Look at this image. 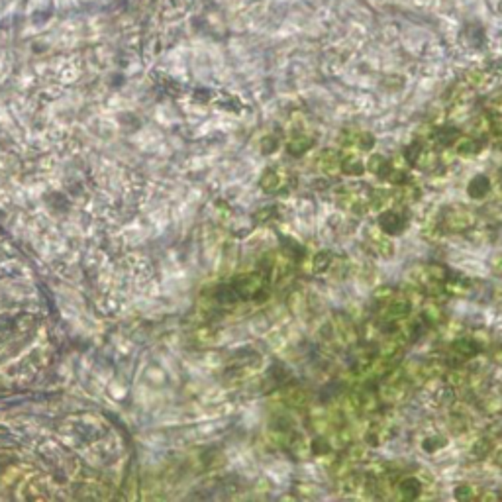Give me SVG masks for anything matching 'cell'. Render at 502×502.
I'll list each match as a JSON object with an SVG mask.
<instances>
[{
	"mask_svg": "<svg viewBox=\"0 0 502 502\" xmlns=\"http://www.w3.org/2000/svg\"><path fill=\"white\" fill-rule=\"evenodd\" d=\"M475 214L469 208L461 205H453L441 210L439 214V226L443 232L450 233H463L469 232L475 226Z\"/></svg>",
	"mask_w": 502,
	"mask_h": 502,
	"instance_id": "cell-1",
	"label": "cell"
},
{
	"mask_svg": "<svg viewBox=\"0 0 502 502\" xmlns=\"http://www.w3.org/2000/svg\"><path fill=\"white\" fill-rule=\"evenodd\" d=\"M232 286L240 298H255V295H259L263 289V275L255 271L238 275L232 281Z\"/></svg>",
	"mask_w": 502,
	"mask_h": 502,
	"instance_id": "cell-2",
	"label": "cell"
},
{
	"mask_svg": "<svg viewBox=\"0 0 502 502\" xmlns=\"http://www.w3.org/2000/svg\"><path fill=\"white\" fill-rule=\"evenodd\" d=\"M332 332H334L335 339H339L342 344L351 346L357 342V330L346 314H335L332 318Z\"/></svg>",
	"mask_w": 502,
	"mask_h": 502,
	"instance_id": "cell-3",
	"label": "cell"
},
{
	"mask_svg": "<svg viewBox=\"0 0 502 502\" xmlns=\"http://www.w3.org/2000/svg\"><path fill=\"white\" fill-rule=\"evenodd\" d=\"M410 312H412V302L400 293V295L395 296V298L386 304L385 320L393 324L402 322V320H406V318L410 316Z\"/></svg>",
	"mask_w": 502,
	"mask_h": 502,
	"instance_id": "cell-4",
	"label": "cell"
},
{
	"mask_svg": "<svg viewBox=\"0 0 502 502\" xmlns=\"http://www.w3.org/2000/svg\"><path fill=\"white\" fill-rule=\"evenodd\" d=\"M367 249L379 255V258H393L395 255V244L385 232H369L367 233Z\"/></svg>",
	"mask_w": 502,
	"mask_h": 502,
	"instance_id": "cell-5",
	"label": "cell"
},
{
	"mask_svg": "<svg viewBox=\"0 0 502 502\" xmlns=\"http://www.w3.org/2000/svg\"><path fill=\"white\" fill-rule=\"evenodd\" d=\"M379 228L386 236H397V233L404 230V218L400 216L399 212H395V210H385L379 216Z\"/></svg>",
	"mask_w": 502,
	"mask_h": 502,
	"instance_id": "cell-6",
	"label": "cell"
},
{
	"mask_svg": "<svg viewBox=\"0 0 502 502\" xmlns=\"http://www.w3.org/2000/svg\"><path fill=\"white\" fill-rule=\"evenodd\" d=\"M422 494V483L416 477H404L397 483V496L402 501H414Z\"/></svg>",
	"mask_w": 502,
	"mask_h": 502,
	"instance_id": "cell-7",
	"label": "cell"
},
{
	"mask_svg": "<svg viewBox=\"0 0 502 502\" xmlns=\"http://www.w3.org/2000/svg\"><path fill=\"white\" fill-rule=\"evenodd\" d=\"M479 344L475 339H469V337H457L453 344H451V353L457 357L459 361L473 359L477 353H479Z\"/></svg>",
	"mask_w": 502,
	"mask_h": 502,
	"instance_id": "cell-8",
	"label": "cell"
},
{
	"mask_svg": "<svg viewBox=\"0 0 502 502\" xmlns=\"http://www.w3.org/2000/svg\"><path fill=\"white\" fill-rule=\"evenodd\" d=\"M339 165H342L339 154L335 149H332V147L324 149L322 154L318 155V167H320L322 173L330 175V177H334V175L339 173Z\"/></svg>",
	"mask_w": 502,
	"mask_h": 502,
	"instance_id": "cell-9",
	"label": "cell"
},
{
	"mask_svg": "<svg viewBox=\"0 0 502 502\" xmlns=\"http://www.w3.org/2000/svg\"><path fill=\"white\" fill-rule=\"evenodd\" d=\"M490 189H492V185H490V179L487 175H477L473 179L469 180V185H467V194L473 198V200H481V198H485L487 194L490 193Z\"/></svg>",
	"mask_w": 502,
	"mask_h": 502,
	"instance_id": "cell-10",
	"label": "cell"
},
{
	"mask_svg": "<svg viewBox=\"0 0 502 502\" xmlns=\"http://www.w3.org/2000/svg\"><path fill=\"white\" fill-rule=\"evenodd\" d=\"M420 318H422V322L428 328H436V326H439V324L446 320V314H443V310H441L438 302H428L424 308H422Z\"/></svg>",
	"mask_w": 502,
	"mask_h": 502,
	"instance_id": "cell-11",
	"label": "cell"
},
{
	"mask_svg": "<svg viewBox=\"0 0 502 502\" xmlns=\"http://www.w3.org/2000/svg\"><path fill=\"white\" fill-rule=\"evenodd\" d=\"M283 400L289 408H296V410H298V408H304V406H306V402H308V393H306L304 388H300V386H295V388H289V390L284 393Z\"/></svg>",
	"mask_w": 502,
	"mask_h": 502,
	"instance_id": "cell-12",
	"label": "cell"
},
{
	"mask_svg": "<svg viewBox=\"0 0 502 502\" xmlns=\"http://www.w3.org/2000/svg\"><path fill=\"white\" fill-rule=\"evenodd\" d=\"M481 149H483L481 142L477 138H471V136H461L455 143V151L461 157H475Z\"/></svg>",
	"mask_w": 502,
	"mask_h": 502,
	"instance_id": "cell-13",
	"label": "cell"
},
{
	"mask_svg": "<svg viewBox=\"0 0 502 502\" xmlns=\"http://www.w3.org/2000/svg\"><path fill=\"white\" fill-rule=\"evenodd\" d=\"M312 147H314V140L308 138V136H296V138H293L291 142L286 143V151L293 157H302Z\"/></svg>",
	"mask_w": 502,
	"mask_h": 502,
	"instance_id": "cell-14",
	"label": "cell"
},
{
	"mask_svg": "<svg viewBox=\"0 0 502 502\" xmlns=\"http://www.w3.org/2000/svg\"><path fill=\"white\" fill-rule=\"evenodd\" d=\"M439 145H443V147H450V145H455L457 140L461 138V132L455 128V126H443V128H439L434 132V136H432Z\"/></svg>",
	"mask_w": 502,
	"mask_h": 502,
	"instance_id": "cell-15",
	"label": "cell"
},
{
	"mask_svg": "<svg viewBox=\"0 0 502 502\" xmlns=\"http://www.w3.org/2000/svg\"><path fill=\"white\" fill-rule=\"evenodd\" d=\"M339 171L348 177H361L365 173V163L361 161L357 155H348L342 159V165H339Z\"/></svg>",
	"mask_w": 502,
	"mask_h": 502,
	"instance_id": "cell-16",
	"label": "cell"
},
{
	"mask_svg": "<svg viewBox=\"0 0 502 502\" xmlns=\"http://www.w3.org/2000/svg\"><path fill=\"white\" fill-rule=\"evenodd\" d=\"M365 169H367L369 173L377 175V177H386V173L390 171V161H388L386 157H383L381 154H373L369 159H367Z\"/></svg>",
	"mask_w": 502,
	"mask_h": 502,
	"instance_id": "cell-17",
	"label": "cell"
},
{
	"mask_svg": "<svg viewBox=\"0 0 502 502\" xmlns=\"http://www.w3.org/2000/svg\"><path fill=\"white\" fill-rule=\"evenodd\" d=\"M281 187V177H279V173L275 171V169H265L263 171V175L259 177V189L263 191V193H275L277 189Z\"/></svg>",
	"mask_w": 502,
	"mask_h": 502,
	"instance_id": "cell-18",
	"label": "cell"
},
{
	"mask_svg": "<svg viewBox=\"0 0 502 502\" xmlns=\"http://www.w3.org/2000/svg\"><path fill=\"white\" fill-rule=\"evenodd\" d=\"M393 200H395V193L388 191V189H373L369 193V205H371V208H379L381 210V208L388 207Z\"/></svg>",
	"mask_w": 502,
	"mask_h": 502,
	"instance_id": "cell-19",
	"label": "cell"
},
{
	"mask_svg": "<svg viewBox=\"0 0 502 502\" xmlns=\"http://www.w3.org/2000/svg\"><path fill=\"white\" fill-rule=\"evenodd\" d=\"M494 441H496V438H492V436H483V438H479L473 443L471 453L475 455L477 459H485L494 451Z\"/></svg>",
	"mask_w": 502,
	"mask_h": 502,
	"instance_id": "cell-20",
	"label": "cell"
},
{
	"mask_svg": "<svg viewBox=\"0 0 502 502\" xmlns=\"http://www.w3.org/2000/svg\"><path fill=\"white\" fill-rule=\"evenodd\" d=\"M439 163V157L436 151H430V149H422L420 155H418V159H416V167L422 169V171H434V169L438 167Z\"/></svg>",
	"mask_w": 502,
	"mask_h": 502,
	"instance_id": "cell-21",
	"label": "cell"
},
{
	"mask_svg": "<svg viewBox=\"0 0 502 502\" xmlns=\"http://www.w3.org/2000/svg\"><path fill=\"white\" fill-rule=\"evenodd\" d=\"M361 414H373L381 408V399L375 393H359Z\"/></svg>",
	"mask_w": 502,
	"mask_h": 502,
	"instance_id": "cell-22",
	"label": "cell"
},
{
	"mask_svg": "<svg viewBox=\"0 0 502 502\" xmlns=\"http://www.w3.org/2000/svg\"><path fill=\"white\" fill-rule=\"evenodd\" d=\"M332 261H334V255H332L330 251H318V253L312 258V271H314L316 275H322L326 271H330Z\"/></svg>",
	"mask_w": 502,
	"mask_h": 502,
	"instance_id": "cell-23",
	"label": "cell"
},
{
	"mask_svg": "<svg viewBox=\"0 0 502 502\" xmlns=\"http://www.w3.org/2000/svg\"><path fill=\"white\" fill-rule=\"evenodd\" d=\"M395 296H397V289L390 286V284H381L373 291V300L379 306H386Z\"/></svg>",
	"mask_w": 502,
	"mask_h": 502,
	"instance_id": "cell-24",
	"label": "cell"
},
{
	"mask_svg": "<svg viewBox=\"0 0 502 502\" xmlns=\"http://www.w3.org/2000/svg\"><path fill=\"white\" fill-rule=\"evenodd\" d=\"M286 450L291 451L296 459H304V457H308L310 446H306V441L300 438V436H293L291 443L286 446Z\"/></svg>",
	"mask_w": 502,
	"mask_h": 502,
	"instance_id": "cell-25",
	"label": "cell"
},
{
	"mask_svg": "<svg viewBox=\"0 0 502 502\" xmlns=\"http://www.w3.org/2000/svg\"><path fill=\"white\" fill-rule=\"evenodd\" d=\"M332 451V443L330 439H326L324 436H318L310 441V455H316V457H322V455H328Z\"/></svg>",
	"mask_w": 502,
	"mask_h": 502,
	"instance_id": "cell-26",
	"label": "cell"
},
{
	"mask_svg": "<svg viewBox=\"0 0 502 502\" xmlns=\"http://www.w3.org/2000/svg\"><path fill=\"white\" fill-rule=\"evenodd\" d=\"M446 375H448L446 379H448V385L451 388H463V386L469 385V373L463 371V369H453V371Z\"/></svg>",
	"mask_w": 502,
	"mask_h": 502,
	"instance_id": "cell-27",
	"label": "cell"
},
{
	"mask_svg": "<svg viewBox=\"0 0 502 502\" xmlns=\"http://www.w3.org/2000/svg\"><path fill=\"white\" fill-rule=\"evenodd\" d=\"M353 145L361 151H371L375 147V136L369 132H359L353 136Z\"/></svg>",
	"mask_w": 502,
	"mask_h": 502,
	"instance_id": "cell-28",
	"label": "cell"
},
{
	"mask_svg": "<svg viewBox=\"0 0 502 502\" xmlns=\"http://www.w3.org/2000/svg\"><path fill=\"white\" fill-rule=\"evenodd\" d=\"M467 428H469V420L465 418L463 414L455 412L450 416V430L451 434H455V436H461L467 432Z\"/></svg>",
	"mask_w": 502,
	"mask_h": 502,
	"instance_id": "cell-29",
	"label": "cell"
},
{
	"mask_svg": "<svg viewBox=\"0 0 502 502\" xmlns=\"http://www.w3.org/2000/svg\"><path fill=\"white\" fill-rule=\"evenodd\" d=\"M367 457V443H349L348 461L359 463Z\"/></svg>",
	"mask_w": 502,
	"mask_h": 502,
	"instance_id": "cell-30",
	"label": "cell"
},
{
	"mask_svg": "<svg viewBox=\"0 0 502 502\" xmlns=\"http://www.w3.org/2000/svg\"><path fill=\"white\" fill-rule=\"evenodd\" d=\"M453 496H455L457 501H473L477 494L471 485L463 483V485H457V487H455V490H453Z\"/></svg>",
	"mask_w": 502,
	"mask_h": 502,
	"instance_id": "cell-31",
	"label": "cell"
},
{
	"mask_svg": "<svg viewBox=\"0 0 502 502\" xmlns=\"http://www.w3.org/2000/svg\"><path fill=\"white\" fill-rule=\"evenodd\" d=\"M434 400L438 402L439 406H448V404H451V400H453V388H451L450 385L441 386L438 393L434 395Z\"/></svg>",
	"mask_w": 502,
	"mask_h": 502,
	"instance_id": "cell-32",
	"label": "cell"
},
{
	"mask_svg": "<svg viewBox=\"0 0 502 502\" xmlns=\"http://www.w3.org/2000/svg\"><path fill=\"white\" fill-rule=\"evenodd\" d=\"M424 147L420 145V142H412L406 149H404V154H402V157H404V161H408V163H416V159H418V155H420V151H422Z\"/></svg>",
	"mask_w": 502,
	"mask_h": 502,
	"instance_id": "cell-33",
	"label": "cell"
},
{
	"mask_svg": "<svg viewBox=\"0 0 502 502\" xmlns=\"http://www.w3.org/2000/svg\"><path fill=\"white\" fill-rule=\"evenodd\" d=\"M446 443H448V441L443 438H426L424 441H422V448H424V451H428V453H434V451L441 450Z\"/></svg>",
	"mask_w": 502,
	"mask_h": 502,
	"instance_id": "cell-34",
	"label": "cell"
},
{
	"mask_svg": "<svg viewBox=\"0 0 502 502\" xmlns=\"http://www.w3.org/2000/svg\"><path fill=\"white\" fill-rule=\"evenodd\" d=\"M275 214H277V208L275 207L259 208L258 212H255V220H258V222H269V220H273Z\"/></svg>",
	"mask_w": 502,
	"mask_h": 502,
	"instance_id": "cell-35",
	"label": "cell"
},
{
	"mask_svg": "<svg viewBox=\"0 0 502 502\" xmlns=\"http://www.w3.org/2000/svg\"><path fill=\"white\" fill-rule=\"evenodd\" d=\"M489 132L492 134L494 142L502 140V120H490V122H489Z\"/></svg>",
	"mask_w": 502,
	"mask_h": 502,
	"instance_id": "cell-36",
	"label": "cell"
},
{
	"mask_svg": "<svg viewBox=\"0 0 502 502\" xmlns=\"http://www.w3.org/2000/svg\"><path fill=\"white\" fill-rule=\"evenodd\" d=\"M490 271L494 277H501L502 279V253H496L494 258L490 259Z\"/></svg>",
	"mask_w": 502,
	"mask_h": 502,
	"instance_id": "cell-37",
	"label": "cell"
},
{
	"mask_svg": "<svg viewBox=\"0 0 502 502\" xmlns=\"http://www.w3.org/2000/svg\"><path fill=\"white\" fill-rule=\"evenodd\" d=\"M275 149H277V140L265 138V140L261 142V151H263V154H271V151H275Z\"/></svg>",
	"mask_w": 502,
	"mask_h": 502,
	"instance_id": "cell-38",
	"label": "cell"
},
{
	"mask_svg": "<svg viewBox=\"0 0 502 502\" xmlns=\"http://www.w3.org/2000/svg\"><path fill=\"white\" fill-rule=\"evenodd\" d=\"M477 499L479 501H496L499 492H481V494H477Z\"/></svg>",
	"mask_w": 502,
	"mask_h": 502,
	"instance_id": "cell-39",
	"label": "cell"
},
{
	"mask_svg": "<svg viewBox=\"0 0 502 502\" xmlns=\"http://www.w3.org/2000/svg\"><path fill=\"white\" fill-rule=\"evenodd\" d=\"M492 361L496 363V365H502V348L499 351H494V355H492Z\"/></svg>",
	"mask_w": 502,
	"mask_h": 502,
	"instance_id": "cell-40",
	"label": "cell"
},
{
	"mask_svg": "<svg viewBox=\"0 0 502 502\" xmlns=\"http://www.w3.org/2000/svg\"><path fill=\"white\" fill-rule=\"evenodd\" d=\"M494 465H496V467H501V469H502V450L494 453Z\"/></svg>",
	"mask_w": 502,
	"mask_h": 502,
	"instance_id": "cell-41",
	"label": "cell"
},
{
	"mask_svg": "<svg viewBox=\"0 0 502 502\" xmlns=\"http://www.w3.org/2000/svg\"><path fill=\"white\" fill-rule=\"evenodd\" d=\"M499 499H502V490H501V492H499Z\"/></svg>",
	"mask_w": 502,
	"mask_h": 502,
	"instance_id": "cell-42",
	"label": "cell"
},
{
	"mask_svg": "<svg viewBox=\"0 0 502 502\" xmlns=\"http://www.w3.org/2000/svg\"><path fill=\"white\" fill-rule=\"evenodd\" d=\"M501 175H502V169H501Z\"/></svg>",
	"mask_w": 502,
	"mask_h": 502,
	"instance_id": "cell-43",
	"label": "cell"
}]
</instances>
